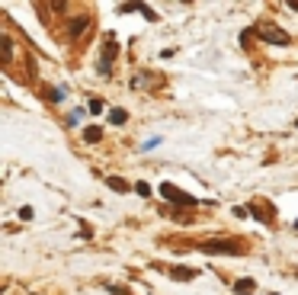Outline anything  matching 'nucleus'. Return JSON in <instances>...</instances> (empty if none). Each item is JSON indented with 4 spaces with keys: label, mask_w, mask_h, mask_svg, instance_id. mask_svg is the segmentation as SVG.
<instances>
[{
    "label": "nucleus",
    "mask_w": 298,
    "mask_h": 295,
    "mask_svg": "<svg viewBox=\"0 0 298 295\" xmlns=\"http://www.w3.org/2000/svg\"><path fill=\"white\" fill-rule=\"evenodd\" d=\"M106 289H109V292H112V295H128V292H125V289H119V285H106Z\"/></svg>",
    "instance_id": "12"
},
{
    "label": "nucleus",
    "mask_w": 298,
    "mask_h": 295,
    "mask_svg": "<svg viewBox=\"0 0 298 295\" xmlns=\"http://www.w3.org/2000/svg\"><path fill=\"white\" fill-rule=\"evenodd\" d=\"M100 138H103V128H100V125H87V128H84V141L93 144V141H100Z\"/></svg>",
    "instance_id": "6"
},
{
    "label": "nucleus",
    "mask_w": 298,
    "mask_h": 295,
    "mask_svg": "<svg viewBox=\"0 0 298 295\" xmlns=\"http://www.w3.org/2000/svg\"><path fill=\"white\" fill-rule=\"evenodd\" d=\"M288 7H292V10H298V0H292V4H288Z\"/></svg>",
    "instance_id": "13"
},
{
    "label": "nucleus",
    "mask_w": 298,
    "mask_h": 295,
    "mask_svg": "<svg viewBox=\"0 0 298 295\" xmlns=\"http://www.w3.org/2000/svg\"><path fill=\"white\" fill-rule=\"evenodd\" d=\"M0 58H4V64H10V61H13V42L7 39V36L0 39Z\"/></svg>",
    "instance_id": "5"
},
{
    "label": "nucleus",
    "mask_w": 298,
    "mask_h": 295,
    "mask_svg": "<svg viewBox=\"0 0 298 295\" xmlns=\"http://www.w3.org/2000/svg\"><path fill=\"white\" fill-rule=\"evenodd\" d=\"M253 289H257L253 279H238V282H234V292H238V295H250Z\"/></svg>",
    "instance_id": "7"
},
{
    "label": "nucleus",
    "mask_w": 298,
    "mask_h": 295,
    "mask_svg": "<svg viewBox=\"0 0 298 295\" xmlns=\"http://www.w3.org/2000/svg\"><path fill=\"white\" fill-rule=\"evenodd\" d=\"M119 55V45H116V39H106V51H103V58H100V64H103V71H109V64H112V58Z\"/></svg>",
    "instance_id": "4"
},
{
    "label": "nucleus",
    "mask_w": 298,
    "mask_h": 295,
    "mask_svg": "<svg viewBox=\"0 0 298 295\" xmlns=\"http://www.w3.org/2000/svg\"><path fill=\"white\" fill-rule=\"evenodd\" d=\"M109 119H112L116 125H122V122H125V109H112V112H109Z\"/></svg>",
    "instance_id": "10"
},
{
    "label": "nucleus",
    "mask_w": 298,
    "mask_h": 295,
    "mask_svg": "<svg viewBox=\"0 0 298 295\" xmlns=\"http://www.w3.org/2000/svg\"><path fill=\"white\" fill-rule=\"evenodd\" d=\"M196 270H173V279H192Z\"/></svg>",
    "instance_id": "11"
},
{
    "label": "nucleus",
    "mask_w": 298,
    "mask_h": 295,
    "mask_svg": "<svg viewBox=\"0 0 298 295\" xmlns=\"http://www.w3.org/2000/svg\"><path fill=\"white\" fill-rule=\"evenodd\" d=\"M199 247H202L205 254H241L238 241H202Z\"/></svg>",
    "instance_id": "1"
},
{
    "label": "nucleus",
    "mask_w": 298,
    "mask_h": 295,
    "mask_svg": "<svg viewBox=\"0 0 298 295\" xmlns=\"http://www.w3.org/2000/svg\"><path fill=\"white\" fill-rule=\"evenodd\" d=\"M106 183H109V189H116V193H128V183L122 177H109Z\"/></svg>",
    "instance_id": "8"
},
{
    "label": "nucleus",
    "mask_w": 298,
    "mask_h": 295,
    "mask_svg": "<svg viewBox=\"0 0 298 295\" xmlns=\"http://www.w3.org/2000/svg\"><path fill=\"white\" fill-rule=\"evenodd\" d=\"M257 32H260V36L266 39V42H273V45H285V42H288L285 32H282V29H276V26H269V23H260V26H257Z\"/></svg>",
    "instance_id": "2"
},
{
    "label": "nucleus",
    "mask_w": 298,
    "mask_h": 295,
    "mask_svg": "<svg viewBox=\"0 0 298 295\" xmlns=\"http://www.w3.org/2000/svg\"><path fill=\"white\" fill-rule=\"evenodd\" d=\"M161 193L167 196L170 202H180V205H192V202H196V199H192V196H186V193H183V189L170 186V183H164V186H161Z\"/></svg>",
    "instance_id": "3"
},
{
    "label": "nucleus",
    "mask_w": 298,
    "mask_h": 295,
    "mask_svg": "<svg viewBox=\"0 0 298 295\" xmlns=\"http://www.w3.org/2000/svg\"><path fill=\"white\" fill-rule=\"evenodd\" d=\"M87 23H90L87 16H81V20H74V23H71V36H74V39H77V36H81V32L87 29Z\"/></svg>",
    "instance_id": "9"
}]
</instances>
